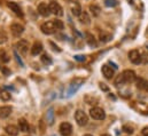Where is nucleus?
Wrapping results in <instances>:
<instances>
[{"label":"nucleus","instance_id":"11","mask_svg":"<svg viewBox=\"0 0 148 136\" xmlns=\"http://www.w3.org/2000/svg\"><path fill=\"white\" fill-rule=\"evenodd\" d=\"M101 71H102V74L105 75V78H106V79H111V78H114L115 70L111 68V67H109V65H107V64L102 65Z\"/></svg>","mask_w":148,"mask_h":136},{"label":"nucleus","instance_id":"36","mask_svg":"<svg viewBox=\"0 0 148 136\" xmlns=\"http://www.w3.org/2000/svg\"><path fill=\"white\" fill-rule=\"evenodd\" d=\"M100 87H101V89H105V90H108V88L105 86V84H100Z\"/></svg>","mask_w":148,"mask_h":136},{"label":"nucleus","instance_id":"1","mask_svg":"<svg viewBox=\"0 0 148 136\" xmlns=\"http://www.w3.org/2000/svg\"><path fill=\"white\" fill-rule=\"evenodd\" d=\"M75 120L79 126H85L88 122V117L83 110H77L75 112Z\"/></svg>","mask_w":148,"mask_h":136},{"label":"nucleus","instance_id":"24","mask_svg":"<svg viewBox=\"0 0 148 136\" xmlns=\"http://www.w3.org/2000/svg\"><path fill=\"white\" fill-rule=\"evenodd\" d=\"M40 61H41L45 65H49V64H52V58H51L49 55H47V54H42L41 57H40Z\"/></svg>","mask_w":148,"mask_h":136},{"label":"nucleus","instance_id":"17","mask_svg":"<svg viewBox=\"0 0 148 136\" xmlns=\"http://www.w3.org/2000/svg\"><path fill=\"white\" fill-rule=\"evenodd\" d=\"M71 13H73V15H75V16H80V14L83 13L82 7H80V5L78 2H75L74 5L71 6Z\"/></svg>","mask_w":148,"mask_h":136},{"label":"nucleus","instance_id":"13","mask_svg":"<svg viewBox=\"0 0 148 136\" xmlns=\"http://www.w3.org/2000/svg\"><path fill=\"white\" fill-rule=\"evenodd\" d=\"M30 52H31V54H32V55H35V56L38 55V54H40V53L42 52V45H41V42L36 41V42L32 45V47H31Z\"/></svg>","mask_w":148,"mask_h":136},{"label":"nucleus","instance_id":"5","mask_svg":"<svg viewBox=\"0 0 148 136\" xmlns=\"http://www.w3.org/2000/svg\"><path fill=\"white\" fill-rule=\"evenodd\" d=\"M129 58L133 64H140L143 63V57H141V53L137 49H133L129 53Z\"/></svg>","mask_w":148,"mask_h":136},{"label":"nucleus","instance_id":"33","mask_svg":"<svg viewBox=\"0 0 148 136\" xmlns=\"http://www.w3.org/2000/svg\"><path fill=\"white\" fill-rule=\"evenodd\" d=\"M143 135L148 136V127H145V128L143 129Z\"/></svg>","mask_w":148,"mask_h":136},{"label":"nucleus","instance_id":"31","mask_svg":"<svg viewBox=\"0 0 148 136\" xmlns=\"http://www.w3.org/2000/svg\"><path fill=\"white\" fill-rule=\"evenodd\" d=\"M123 131H124L125 133H127V134H132V133H133V128H132V127H129V126H124V127H123Z\"/></svg>","mask_w":148,"mask_h":136},{"label":"nucleus","instance_id":"22","mask_svg":"<svg viewBox=\"0 0 148 136\" xmlns=\"http://www.w3.org/2000/svg\"><path fill=\"white\" fill-rule=\"evenodd\" d=\"M137 87L140 88V89H148V81L141 79V78H139L137 80Z\"/></svg>","mask_w":148,"mask_h":136},{"label":"nucleus","instance_id":"26","mask_svg":"<svg viewBox=\"0 0 148 136\" xmlns=\"http://www.w3.org/2000/svg\"><path fill=\"white\" fill-rule=\"evenodd\" d=\"M7 40H8V35H7V33H6L3 30H0V45L5 44Z\"/></svg>","mask_w":148,"mask_h":136},{"label":"nucleus","instance_id":"18","mask_svg":"<svg viewBox=\"0 0 148 136\" xmlns=\"http://www.w3.org/2000/svg\"><path fill=\"white\" fill-rule=\"evenodd\" d=\"M79 20H80V22H82L83 24H86V25H88V24L91 23V18H90V16H88V14H87L86 12H83V13L80 14Z\"/></svg>","mask_w":148,"mask_h":136},{"label":"nucleus","instance_id":"35","mask_svg":"<svg viewBox=\"0 0 148 136\" xmlns=\"http://www.w3.org/2000/svg\"><path fill=\"white\" fill-rule=\"evenodd\" d=\"M76 60H78V61H83V60H85V57H84V56H76Z\"/></svg>","mask_w":148,"mask_h":136},{"label":"nucleus","instance_id":"28","mask_svg":"<svg viewBox=\"0 0 148 136\" xmlns=\"http://www.w3.org/2000/svg\"><path fill=\"white\" fill-rule=\"evenodd\" d=\"M0 99L3 100V101H8V100H10V94L7 93V92H1L0 93Z\"/></svg>","mask_w":148,"mask_h":136},{"label":"nucleus","instance_id":"32","mask_svg":"<svg viewBox=\"0 0 148 136\" xmlns=\"http://www.w3.org/2000/svg\"><path fill=\"white\" fill-rule=\"evenodd\" d=\"M141 57H143V63H147L148 62V55L145 53V54H141Z\"/></svg>","mask_w":148,"mask_h":136},{"label":"nucleus","instance_id":"19","mask_svg":"<svg viewBox=\"0 0 148 136\" xmlns=\"http://www.w3.org/2000/svg\"><path fill=\"white\" fill-rule=\"evenodd\" d=\"M86 42L91 47H97V40H95V38L91 33H86Z\"/></svg>","mask_w":148,"mask_h":136},{"label":"nucleus","instance_id":"10","mask_svg":"<svg viewBox=\"0 0 148 136\" xmlns=\"http://www.w3.org/2000/svg\"><path fill=\"white\" fill-rule=\"evenodd\" d=\"M122 75H123L125 82H133L137 79V75H136L134 71H132V70H125L122 73Z\"/></svg>","mask_w":148,"mask_h":136},{"label":"nucleus","instance_id":"12","mask_svg":"<svg viewBox=\"0 0 148 136\" xmlns=\"http://www.w3.org/2000/svg\"><path fill=\"white\" fill-rule=\"evenodd\" d=\"M8 7L10 8L12 12H14L17 16H21L23 17V13H22V9L20 7V5H17L16 2H8Z\"/></svg>","mask_w":148,"mask_h":136},{"label":"nucleus","instance_id":"4","mask_svg":"<svg viewBox=\"0 0 148 136\" xmlns=\"http://www.w3.org/2000/svg\"><path fill=\"white\" fill-rule=\"evenodd\" d=\"M48 6H49L51 14H54L55 16H62L63 15V9L56 1H51L48 3Z\"/></svg>","mask_w":148,"mask_h":136},{"label":"nucleus","instance_id":"14","mask_svg":"<svg viewBox=\"0 0 148 136\" xmlns=\"http://www.w3.org/2000/svg\"><path fill=\"white\" fill-rule=\"evenodd\" d=\"M5 131H6V133L8 134V135L10 136H16L18 134V127H16V126H14V125H8V126H6V128H5Z\"/></svg>","mask_w":148,"mask_h":136},{"label":"nucleus","instance_id":"20","mask_svg":"<svg viewBox=\"0 0 148 136\" xmlns=\"http://www.w3.org/2000/svg\"><path fill=\"white\" fill-rule=\"evenodd\" d=\"M99 38H100V40L102 42H108V41H110L111 34L106 32V31H102V32H100V34H99Z\"/></svg>","mask_w":148,"mask_h":136},{"label":"nucleus","instance_id":"37","mask_svg":"<svg viewBox=\"0 0 148 136\" xmlns=\"http://www.w3.org/2000/svg\"><path fill=\"white\" fill-rule=\"evenodd\" d=\"M69 1H71L73 3H75V2H77V0H69Z\"/></svg>","mask_w":148,"mask_h":136},{"label":"nucleus","instance_id":"8","mask_svg":"<svg viewBox=\"0 0 148 136\" xmlns=\"http://www.w3.org/2000/svg\"><path fill=\"white\" fill-rule=\"evenodd\" d=\"M10 32L14 37H20L24 32V27L22 24H20V23H14L10 27Z\"/></svg>","mask_w":148,"mask_h":136},{"label":"nucleus","instance_id":"40","mask_svg":"<svg viewBox=\"0 0 148 136\" xmlns=\"http://www.w3.org/2000/svg\"><path fill=\"white\" fill-rule=\"evenodd\" d=\"M127 1H129V2H132V1H133V0H127Z\"/></svg>","mask_w":148,"mask_h":136},{"label":"nucleus","instance_id":"34","mask_svg":"<svg viewBox=\"0 0 148 136\" xmlns=\"http://www.w3.org/2000/svg\"><path fill=\"white\" fill-rule=\"evenodd\" d=\"M49 45H51L52 47H54V48H53L54 50H58V52H60V49H59V47H56V46H55V45H54L53 42H49Z\"/></svg>","mask_w":148,"mask_h":136},{"label":"nucleus","instance_id":"9","mask_svg":"<svg viewBox=\"0 0 148 136\" xmlns=\"http://www.w3.org/2000/svg\"><path fill=\"white\" fill-rule=\"evenodd\" d=\"M38 13L44 16V17H48L51 15V10H49V6L45 2H40L38 6Z\"/></svg>","mask_w":148,"mask_h":136},{"label":"nucleus","instance_id":"30","mask_svg":"<svg viewBox=\"0 0 148 136\" xmlns=\"http://www.w3.org/2000/svg\"><path fill=\"white\" fill-rule=\"evenodd\" d=\"M85 101L88 103V104H97V103H98V99H97V97H93L92 100H90V96L87 95V96L85 97Z\"/></svg>","mask_w":148,"mask_h":136},{"label":"nucleus","instance_id":"38","mask_svg":"<svg viewBox=\"0 0 148 136\" xmlns=\"http://www.w3.org/2000/svg\"><path fill=\"white\" fill-rule=\"evenodd\" d=\"M101 136H110V135H109V134H102Z\"/></svg>","mask_w":148,"mask_h":136},{"label":"nucleus","instance_id":"15","mask_svg":"<svg viewBox=\"0 0 148 136\" xmlns=\"http://www.w3.org/2000/svg\"><path fill=\"white\" fill-rule=\"evenodd\" d=\"M18 129L21 132H24V133L29 131V124H28V121L24 118L18 119Z\"/></svg>","mask_w":148,"mask_h":136},{"label":"nucleus","instance_id":"7","mask_svg":"<svg viewBox=\"0 0 148 136\" xmlns=\"http://www.w3.org/2000/svg\"><path fill=\"white\" fill-rule=\"evenodd\" d=\"M59 131L62 136H70L73 133V126L69 122H62L59 127Z\"/></svg>","mask_w":148,"mask_h":136},{"label":"nucleus","instance_id":"39","mask_svg":"<svg viewBox=\"0 0 148 136\" xmlns=\"http://www.w3.org/2000/svg\"><path fill=\"white\" fill-rule=\"evenodd\" d=\"M84 136H93V135H90V134H86V135H84Z\"/></svg>","mask_w":148,"mask_h":136},{"label":"nucleus","instance_id":"27","mask_svg":"<svg viewBox=\"0 0 148 136\" xmlns=\"http://www.w3.org/2000/svg\"><path fill=\"white\" fill-rule=\"evenodd\" d=\"M123 84H125V81H124V78H123V75H122V74L117 75V78L115 79V85H116V86H119V85H123Z\"/></svg>","mask_w":148,"mask_h":136},{"label":"nucleus","instance_id":"3","mask_svg":"<svg viewBox=\"0 0 148 136\" xmlns=\"http://www.w3.org/2000/svg\"><path fill=\"white\" fill-rule=\"evenodd\" d=\"M15 48H16V50H17L20 54L25 55V54L28 53V50H29V42H28L25 39H20V40L16 42Z\"/></svg>","mask_w":148,"mask_h":136},{"label":"nucleus","instance_id":"21","mask_svg":"<svg viewBox=\"0 0 148 136\" xmlns=\"http://www.w3.org/2000/svg\"><path fill=\"white\" fill-rule=\"evenodd\" d=\"M9 60H10V57L6 53V50L5 49H0V61L2 63H7V62H9Z\"/></svg>","mask_w":148,"mask_h":136},{"label":"nucleus","instance_id":"6","mask_svg":"<svg viewBox=\"0 0 148 136\" xmlns=\"http://www.w3.org/2000/svg\"><path fill=\"white\" fill-rule=\"evenodd\" d=\"M40 30H41V32L44 34H53L55 33L56 28L54 27V23L52 21V22H45L44 24H41Z\"/></svg>","mask_w":148,"mask_h":136},{"label":"nucleus","instance_id":"29","mask_svg":"<svg viewBox=\"0 0 148 136\" xmlns=\"http://www.w3.org/2000/svg\"><path fill=\"white\" fill-rule=\"evenodd\" d=\"M105 3L108 7H115L118 5V1L117 0H105Z\"/></svg>","mask_w":148,"mask_h":136},{"label":"nucleus","instance_id":"23","mask_svg":"<svg viewBox=\"0 0 148 136\" xmlns=\"http://www.w3.org/2000/svg\"><path fill=\"white\" fill-rule=\"evenodd\" d=\"M90 10H91V13H92L93 16H99L100 15V12H101L100 7H98L97 5H91L90 6Z\"/></svg>","mask_w":148,"mask_h":136},{"label":"nucleus","instance_id":"16","mask_svg":"<svg viewBox=\"0 0 148 136\" xmlns=\"http://www.w3.org/2000/svg\"><path fill=\"white\" fill-rule=\"evenodd\" d=\"M12 113V107L10 106H1L0 107V118H7Z\"/></svg>","mask_w":148,"mask_h":136},{"label":"nucleus","instance_id":"2","mask_svg":"<svg viewBox=\"0 0 148 136\" xmlns=\"http://www.w3.org/2000/svg\"><path fill=\"white\" fill-rule=\"evenodd\" d=\"M90 116L95 119V120H103L106 118V112L101 107H98V106H94L90 110Z\"/></svg>","mask_w":148,"mask_h":136},{"label":"nucleus","instance_id":"25","mask_svg":"<svg viewBox=\"0 0 148 136\" xmlns=\"http://www.w3.org/2000/svg\"><path fill=\"white\" fill-rule=\"evenodd\" d=\"M53 23H54V27L56 28V30H62V29L64 28V24H63V22H62L61 20H59V18H55V20H53Z\"/></svg>","mask_w":148,"mask_h":136}]
</instances>
